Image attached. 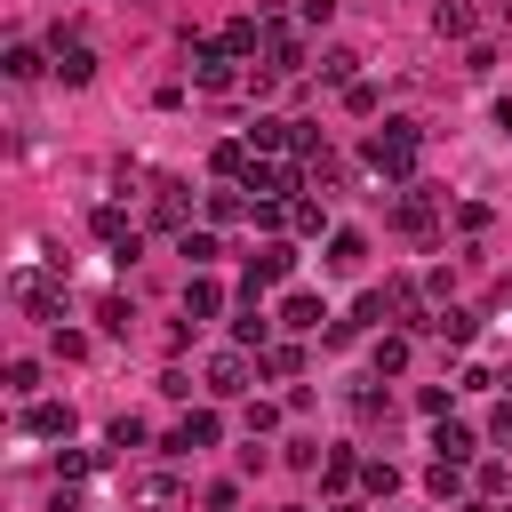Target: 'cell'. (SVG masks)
<instances>
[{
  "label": "cell",
  "instance_id": "obj_11",
  "mask_svg": "<svg viewBox=\"0 0 512 512\" xmlns=\"http://www.w3.org/2000/svg\"><path fill=\"white\" fill-rule=\"evenodd\" d=\"M432 336H440V344H472V336H480V312H472V304H432Z\"/></svg>",
  "mask_w": 512,
  "mask_h": 512
},
{
  "label": "cell",
  "instance_id": "obj_36",
  "mask_svg": "<svg viewBox=\"0 0 512 512\" xmlns=\"http://www.w3.org/2000/svg\"><path fill=\"white\" fill-rule=\"evenodd\" d=\"M112 448H144V416H120L112 424Z\"/></svg>",
  "mask_w": 512,
  "mask_h": 512
},
{
  "label": "cell",
  "instance_id": "obj_6",
  "mask_svg": "<svg viewBox=\"0 0 512 512\" xmlns=\"http://www.w3.org/2000/svg\"><path fill=\"white\" fill-rule=\"evenodd\" d=\"M432 224H440V200H432L424 184H408V192L392 200V232H416V240H424Z\"/></svg>",
  "mask_w": 512,
  "mask_h": 512
},
{
  "label": "cell",
  "instance_id": "obj_1",
  "mask_svg": "<svg viewBox=\"0 0 512 512\" xmlns=\"http://www.w3.org/2000/svg\"><path fill=\"white\" fill-rule=\"evenodd\" d=\"M416 152H424V128H416V120H384V128H368V144H360V160H368L376 176H392V184L416 176Z\"/></svg>",
  "mask_w": 512,
  "mask_h": 512
},
{
  "label": "cell",
  "instance_id": "obj_14",
  "mask_svg": "<svg viewBox=\"0 0 512 512\" xmlns=\"http://www.w3.org/2000/svg\"><path fill=\"white\" fill-rule=\"evenodd\" d=\"M184 208H192V200H184V184H176V176H152V224L192 232V224H184Z\"/></svg>",
  "mask_w": 512,
  "mask_h": 512
},
{
  "label": "cell",
  "instance_id": "obj_16",
  "mask_svg": "<svg viewBox=\"0 0 512 512\" xmlns=\"http://www.w3.org/2000/svg\"><path fill=\"white\" fill-rule=\"evenodd\" d=\"M216 312H224V288H216L208 272H192V280H184V320H216Z\"/></svg>",
  "mask_w": 512,
  "mask_h": 512
},
{
  "label": "cell",
  "instance_id": "obj_10",
  "mask_svg": "<svg viewBox=\"0 0 512 512\" xmlns=\"http://www.w3.org/2000/svg\"><path fill=\"white\" fill-rule=\"evenodd\" d=\"M320 320H328V304H320L312 288H288V296H280V328H296V336H312Z\"/></svg>",
  "mask_w": 512,
  "mask_h": 512
},
{
  "label": "cell",
  "instance_id": "obj_30",
  "mask_svg": "<svg viewBox=\"0 0 512 512\" xmlns=\"http://www.w3.org/2000/svg\"><path fill=\"white\" fill-rule=\"evenodd\" d=\"M8 392L32 400V392H40V360H8Z\"/></svg>",
  "mask_w": 512,
  "mask_h": 512
},
{
  "label": "cell",
  "instance_id": "obj_17",
  "mask_svg": "<svg viewBox=\"0 0 512 512\" xmlns=\"http://www.w3.org/2000/svg\"><path fill=\"white\" fill-rule=\"evenodd\" d=\"M240 216H256V200H248L240 184H216V192H208V224H240Z\"/></svg>",
  "mask_w": 512,
  "mask_h": 512
},
{
  "label": "cell",
  "instance_id": "obj_37",
  "mask_svg": "<svg viewBox=\"0 0 512 512\" xmlns=\"http://www.w3.org/2000/svg\"><path fill=\"white\" fill-rule=\"evenodd\" d=\"M296 16H304V24H328V16H336V0H296Z\"/></svg>",
  "mask_w": 512,
  "mask_h": 512
},
{
  "label": "cell",
  "instance_id": "obj_39",
  "mask_svg": "<svg viewBox=\"0 0 512 512\" xmlns=\"http://www.w3.org/2000/svg\"><path fill=\"white\" fill-rule=\"evenodd\" d=\"M48 512H80V496H72V488H56V496H48Z\"/></svg>",
  "mask_w": 512,
  "mask_h": 512
},
{
  "label": "cell",
  "instance_id": "obj_31",
  "mask_svg": "<svg viewBox=\"0 0 512 512\" xmlns=\"http://www.w3.org/2000/svg\"><path fill=\"white\" fill-rule=\"evenodd\" d=\"M360 488H368V496H392V488H400V472L376 456V464H360Z\"/></svg>",
  "mask_w": 512,
  "mask_h": 512
},
{
  "label": "cell",
  "instance_id": "obj_34",
  "mask_svg": "<svg viewBox=\"0 0 512 512\" xmlns=\"http://www.w3.org/2000/svg\"><path fill=\"white\" fill-rule=\"evenodd\" d=\"M96 320H104V328H112V336H128V320H136V312H128V304H120V296H104V304H96Z\"/></svg>",
  "mask_w": 512,
  "mask_h": 512
},
{
  "label": "cell",
  "instance_id": "obj_9",
  "mask_svg": "<svg viewBox=\"0 0 512 512\" xmlns=\"http://www.w3.org/2000/svg\"><path fill=\"white\" fill-rule=\"evenodd\" d=\"M216 48H224L232 64H248V56H264V24H256V16H232V24L216 32Z\"/></svg>",
  "mask_w": 512,
  "mask_h": 512
},
{
  "label": "cell",
  "instance_id": "obj_13",
  "mask_svg": "<svg viewBox=\"0 0 512 512\" xmlns=\"http://www.w3.org/2000/svg\"><path fill=\"white\" fill-rule=\"evenodd\" d=\"M56 80H64V88H88V80H96V48H88V40H64V48H56Z\"/></svg>",
  "mask_w": 512,
  "mask_h": 512
},
{
  "label": "cell",
  "instance_id": "obj_23",
  "mask_svg": "<svg viewBox=\"0 0 512 512\" xmlns=\"http://www.w3.org/2000/svg\"><path fill=\"white\" fill-rule=\"evenodd\" d=\"M176 256H184L192 272H208V264H216V232H176Z\"/></svg>",
  "mask_w": 512,
  "mask_h": 512
},
{
  "label": "cell",
  "instance_id": "obj_38",
  "mask_svg": "<svg viewBox=\"0 0 512 512\" xmlns=\"http://www.w3.org/2000/svg\"><path fill=\"white\" fill-rule=\"evenodd\" d=\"M488 432H496V440H512V400H504V408L488 416Z\"/></svg>",
  "mask_w": 512,
  "mask_h": 512
},
{
  "label": "cell",
  "instance_id": "obj_40",
  "mask_svg": "<svg viewBox=\"0 0 512 512\" xmlns=\"http://www.w3.org/2000/svg\"><path fill=\"white\" fill-rule=\"evenodd\" d=\"M496 128H504V136H512V104H496Z\"/></svg>",
  "mask_w": 512,
  "mask_h": 512
},
{
  "label": "cell",
  "instance_id": "obj_24",
  "mask_svg": "<svg viewBox=\"0 0 512 512\" xmlns=\"http://www.w3.org/2000/svg\"><path fill=\"white\" fill-rule=\"evenodd\" d=\"M360 256H368L360 232H336V240H328V272H360Z\"/></svg>",
  "mask_w": 512,
  "mask_h": 512
},
{
  "label": "cell",
  "instance_id": "obj_21",
  "mask_svg": "<svg viewBox=\"0 0 512 512\" xmlns=\"http://www.w3.org/2000/svg\"><path fill=\"white\" fill-rule=\"evenodd\" d=\"M432 448H440V464H464V456H472L480 440H472L464 424H448V416H440V432H432Z\"/></svg>",
  "mask_w": 512,
  "mask_h": 512
},
{
  "label": "cell",
  "instance_id": "obj_5",
  "mask_svg": "<svg viewBox=\"0 0 512 512\" xmlns=\"http://www.w3.org/2000/svg\"><path fill=\"white\" fill-rule=\"evenodd\" d=\"M216 440H224V416H216V408H192L160 448H168V456H200V448H216Z\"/></svg>",
  "mask_w": 512,
  "mask_h": 512
},
{
  "label": "cell",
  "instance_id": "obj_12",
  "mask_svg": "<svg viewBox=\"0 0 512 512\" xmlns=\"http://www.w3.org/2000/svg\"><path fill=\"white\" fill-rule=\"evenodd\" d=\"M24 432H32V440H72V408H64V400H32V408H24Z\"/></svg>",
  "mask_w": 512,
  "mask_h": 512
},
{
  "label": "cell",
  "instance_id": "obj_7",
  "mask_svg": "<svg viewBox=\"0 0 512 512\" xmlns=\"http://www.w3.org/2000/svg\"><path fill=\"white\" fill-rule=\"evenodd\" d=\"M200 384H208L216 400H240V392H248V352H216V360L200 368Z\"/></svg>",
  "mask_w": 512,
  "mask_h": 512
},
{
  "label": "cell",
  "instance_id": "obj_19",
  "mask_svg": "<svg viewBox=\"0 0 512 512\" xmlns=\"http://www.w3.org/2000/svg\"><path fill=\"white\" fill-rule=\"evenodd\" d=\"M128 496H136V504H144V512H168V504H176V496H184V488H176V480H168V472H144V480H136V488H128Z\"/></svg>",
  "mask_w": 512,
  "mask_h": 512
},
{
  "label": "cell",
  "instance_id": "obj_20",
  "mask_svg": "<svg viewBox=\"0 0 512 512\" xmlns=\"http://www.w3.org/2000/svg\"><path fill=\"white\" fill-rule=\"evenodd\" d=\"M432 24H440V40H472V24H480V16H472L464 0H440V8H432Z\"/></svg>",
  "mask_w": 512,
  "mask_h": 512
},
{
  "label": "cell",
  "instance_id": "obj_22",
  "mask_svg": "<svg viewBox=\"0 0 512 512\" xmlns=\"http://www.w3.org/2000/svg\"><path fill=\"white\" fill-rule=\"evenodd\" d=\"M320 80H328V88H352V80H360V56H352V48H328V56H320Z\"/></svg>",
  "mask_w": 512,
  "mask_h": 512
},
{
  "label": "cell",
  "instance_id": "obj_25",
  "mask_svg": "<svg viewBox=\"0 0 512 512\" xmlns=\"http://www.w3.org/2000/svg\"><path fill=\"white\" fill-rule=\"evenodd\" d=\"M320 480H328V488L344 496V488L360 480V456H352V448H328V464H320Z\"/></svg>",
  "mask_w": 512,
  "mask_h": 512
},
{
  "label": "cell",
  "instance_id": "obj_18",
  "mask_svg": "<svg viewBox=\"0 0 512 512\" xmlns=\"http://www.w3.org/2000/svg\"><path fill=\"white\" fill-rule=\"evenodd\" d=\"M232 336H240V352H264V344H272V312H264V304H240Z\"/></svg>",
  "mask_w": 512,
  "mask_h": 512
},
{
  "label": "cell",
  "instance_id": "obj_32",
  "mask_svg": "<svg viewBox=\"0 0 512 512\" xmlns=\"http://www.w3.org/2000/svg\"><path fill=\"white\" fill-rule=\"evenodd\" d=\"M288 464H296V472H320L328 448H320V440H288Z\"/></svg>",
  "mask_w": 512,
  "mask_h": 512
},
{
  "label": "cell",
  "instance_id": "obj_15",
  "mask_svg": "<svg viewBox=\"0 0 512 512\" xmlns=\"http://www.w3.org/2000/svg\"><path fill=\"white\" fill-rule=\"evenodd\" d=\"M88 232H96V240H112V248H128V240H136V224H128V208H120V200H96V208H88Z\"/></svg>",
  "mask_w": 512,
  "mask_h": 512
},
{
  "label": "cell",
  "instance_id": "obj_43",
  "mask_svg": "<svg viewBox=\"0 0 512 512\" xmlns=\"http://www.w3.org/2000/svg\"><path fill=\"white\" fill-rule=\"evenodd\" d=\"M280 512H304V504H280Z\"/></svg>",
  "mask_w": 512,
  "mask_h": 512
},
{
  "label": "cell",
  "instance_id": "obj_29",
  "mask_svg": "<svg viewBox=\"0 0 512 512\" xmlns=\"http://www.w3.org/2000/svg\"><path fill=\"white\" fill-rule=\"evenodd\" d=\"M408 368V336H376V376H400Z\"/></svg>",
  "mask_w": 512,
  "mask_h": 512
},
{
  "label": "cell",
  "instance_id": "obj_2",
  "mask_svg": "<svg viewBox=\"0 0 512 512\" xmlns=\"http://www.w3.org/2000/svg\"><path fill=\"white\" fill-rule=\"evenodd\" d=\"M184 48H192V88H200V96H232V88L248 80V72H240L216 40H184Z\"/></svg>",
  "mask_w": 512,
  "mask_h": 512
},
{
  "label": "cell",
  "instance_id": "obj_26",
  "mask_svg": "<svg viewBox=\"0 0 512 512\" xmlns=\"http://www.w3.org/2000/svg\"><path fill=\"white\" fill-rule=\"evenodd\" d=\"M320 224H328V208H320V200H288V232L320 240Z\"/></svg>",
  "mask_w": 512,
  "mask_h": 512
},
{
  "label": "cell",
  "instance_id": "obj_27",
  "mask_svg": "<svg viewBox=\"0 0 512 512\" xmlns=\"http://www.w3.org/2000/svg\"><path fill=\"white\" fill-rule=\"evenodd\" d=\"M256 368H264V376H296V368H304V352H296V344H264V352H256Z\"/></svg>",
  "mask_w": 512,
  "mask_h": 512
},
{
  "label": "cell",
  "instance_id": "obj_41",
  "mask_svg": "<svg viewBox=\"0 0 512 512\" xmlns=\"http://www.w3.org/2000/svg\"><path fill=\"white\" fill-rule=\"evenodd\" d=\"M496 384H504V400H512V368H504V376H496Z\"/></svg>",
  "mask_w": 512,
  "mask_h": 512
},
{
  "label": "cell",
  "instance_id": "obj_35",
  "mask_svg": "<svg viewBox=\"0 0 512 512\" xmlns=\"http://www.w3.org/2000/svg\"><path fill=\"white\" fill-rule=\"evenodd\" d=\"M272 424H280V408H272V400H248V440H256V432H272Z\"/></svg>",
  "mask_w": 512,
  "mask_h": 512
},
{
  "label": "cell",
  "instance_id": "obj_42",
  "mask_svg": "<svg viewBox=\"0 0 512 512\" xmlns=\"http://www.w3.org/2000/svg\"><path fill=\"white\" fill-rule=\"evenodd\" d=\"M328 512H360V504H328Z\"/></svg>",
  "mask_w": 512,
  "mask_h": 512
},
{
  "label": "cell",
  "instance_id": "obj_28",
  "mask_svg": "<svg viewBox=\"0 0 512 512\" xmlns=\"http://www.w3.org/2000/svg\"><path fill=\"white\" fill-rule=\"evenodd\" d=\"M0 64H8V80H40V72H48V56H40V48H8Z\"/></svg>",
  "mask_w": 512,
  "mask_h": 512
},
{
  "label": "cell",
  "instance_id": "obj_8",
  "mask_svg": "<svg viewBox=\"0 0 512 512\" xmlns=\"http://www.w3.org/2000/svg\"><path fill=\"white\" fill-rule=\"evenodd\" d=\"M264 72H280V80L304 72V40H296L288 24H264Z\"/></svg>",
  "mask_w": 512,
  "mask_h": 512
},
{
  "label": "cell",
  "instance_id": "obj_4",
  "mask_svg": "<svg viewBox=\"0 0 512 512\" xmlns=\"http://www.w3.org/2000/svg\"><path fill=\"white\" fill-rule=\"evenodd\" d=\"M288 272H296V248H288V240H264V248L248 256V304H256L264 288H280Z\"/></svg>",
  "mask_w": 512,
  "mask_h": 512
},
{
  "label": "cell",
  "instance_id": "obj_3",
  "mask_svg": "<svg viewBox=\"0 0 512 512\" xmlns=\"http://www.w3.org/2000/svg\"><path fill=\"white\" fill-rule=\"evenodd\" d=\"M16 304H24L32 320H64V280L40 272V264H24V272H16Z\"/></svg>",
  "mask_w": 512,
  "mask_h": 512
},
{
  "label": "cell",
  "instance_id": "obj_33",
  "mask_svg": "<svg viewBox=\"0 0 512 512\" xmlns=\"http://www.w3.org/2000/svg\"><path fill=\"white\" fill-rule=\"evenodd\" d=\"M424 488H432V496H456V488H464V472H456V464H440V456H432V472H424Z\"/></svg>",
  "mask_w": 512,
  "mask_h": 512
}]
</instances>
